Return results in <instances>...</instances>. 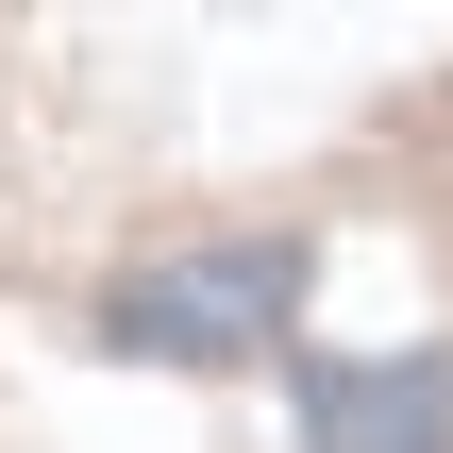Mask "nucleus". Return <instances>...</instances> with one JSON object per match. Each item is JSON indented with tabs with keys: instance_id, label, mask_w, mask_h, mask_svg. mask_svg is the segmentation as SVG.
<instances>
[{
	"instance_id": "nucleus-1",
	"label": "nucleus",
	"mask_w": 453,
	"mask_h": 453,
	"mask_svg": "<svg viewBox=\"0 0 453 453\" xmlns=\"http://www.w3.org/2000/svg\"><path fill=\"white\" fill-rule=\"evenodd\" d=\"M286 303H303V252H286V235H219V252H151V269H118L101 336H118V353H185V370H235V353L286 336Z\"/></svg>"
},
{
	"instance_id": "nucleus-2",
	"label": "nucleus",
	"mask_w": 453,
	"mask_h": 453,
	"mask_svg": "<svg viewBox=\"0 0 453 453\" xmlns=\"http://www.w3.org/2000/svg\"><path fill=\"white\" fill-rule=\"evenodd\" d=\"M303 453H453V353H370L303 387Z\"/></svg>"
}]
</instances>
